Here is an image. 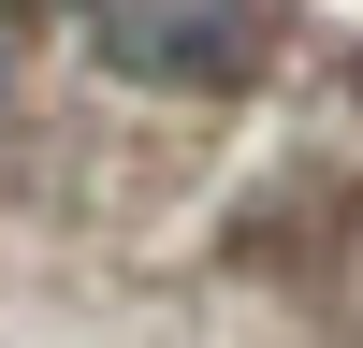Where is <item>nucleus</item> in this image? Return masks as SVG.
Wrapping results in <instances>:
<instances>
[{
    "label": "nucleus",
    "mask_w": 363,
    "mask_h": 348,
    "mask_svg": "<svg viewBox=\"0 0 363 348\" xmlns=\"http://www.w3.org/2000/svg\"><path fill=\"white\" fill-rule=\"evenodd\" d=\"M87 44L145 87H233L262 58V0H87Z\"/></svg>",
    "instance_id": "nucleus-1"
}]
</instances>
